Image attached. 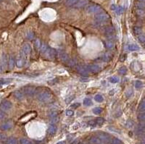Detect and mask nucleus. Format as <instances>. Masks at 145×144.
<instances>
[{
	"label": "nucleus",
	"mask_w": 145,
	"mask_h": 144,
	"mask_svg": "<svg viewBox=\"0 0 145 144\" xmlns=\"http://www.w3.org/2000/svg\"><path fill=\"white\" fill-rule=\"evenodd\" d=\"M37 99L40 102L42 103H48L51 101L53 99V95L52 94L48 91V90H44L40 91L37 94Z\"/></svg>",
	"instance_id": "obj_1"
},
{
	"label": "nucleus",
	"mask_w": 145,
	"mask_h": 144,
	"mask_svg": "<svg viewBox=\"0 0 145 144\" xmlns=\"http://www.w3.org/2000/svg\"><path fill=\"white\" fill-rule=\"evenodd\" d=\"M110 15L106 13V12H100L99 13H97L95 17H94V19L97 22H106L108 20H110Z\"/></svg>",
	"instance_id": "obj_2"
},
{
	"label": "nucleus",
	"mask_w": 145,
	"mask_h": 144,
	"mask_svg": "<svg viewBox=\"0 0 145 144\" xmlns=\"http://www.w3.org/2000/svg\"><path fill=\"white\" fill-rule=\"evenodd\" d=\"M23 94H24V96H33L35 95L36 92V88L34 86H25L22 88Z\"/></svg>",
	"instance_id": "obj_3"
},
{
	"label": "nucleus",
	"mask_w": 145,
	"mask_h": 144,
	"mask_svg": "<svg viewBox=\"0 0 145 144\" xmlns=\"http://www.w3.org/2000/svg\"><path fill=\"white\" fill-rule=\"evenodd\" d=\"M31 45L28 44V43H25L22 46V49H21L20 54H21L23 57V58L25 59V60L26 61L27 58L28 57V56L31 54Z\"/></svg>",
	"instance_id": "obj_4"
},
{
	"label": "nucleus",
	"mask_w": 145,
	"mask_h": 144,
	"mask_svg": "<svg viewBox=\"0 0 145 144\" xmlns=\"http://www.w3.org/2000/svg\"><path fill=\"white\" fill-rule=\"evenodd\" d=\"M87 12L89 13H92V14H95V13H99L100 12L102 11V8L100 5L97 4H93L89 5L87 9H86Z\"/></svg>",
	"instance_id": "obj_5"
},
{
	"label": "nucleus",
	"mask_w": 145,
	"mask_h": 144,
	"mask_svg": "<svg viewBox=\"0 0 145 144\" xmlns=\"http://www.w3.org/2000/svg\"><path fill=\"white\" fill-rule=\"evenodd\" d=\"M97 136L100 139V141L103 144H108L111 141L110 136L106 133H102V132L97 133Z\"/></svg>",
	"instance_id": "obj_6"
},
{
	"label": "nucleus",
	"mask_w": 145,
	"mask_h": 144,
	"mask_svg": "<svg viewBox=\"0 0 145 144\" xmlns=\"http://www.w3.org/2000/svg\"><path fill=\"white\" fill-rule=\"evenodd\" d=\"M49 59H54L57 55V52L54 49H52L50 47L48 46L47 49L46 50V51L44 54Z\"/></svg>",
	"instance_id": "obj_7"
},
{
	"label": "nucleus",
	"mask_w": 145,
	"mask_h": 144,
	"mask_svg": "<svg viewBox=\"0 0 145 144\" xmlns=\"http://www.w3.org/2000/svg\"><path fill=\"white\" fill-rule=\"evenodd\" d=\"M13 125H14V122L12 120H7V121L4 122V123H2L0 125V129L1 130H4V131L9 130L12 128Z\"/></svg>",
	"instance_id": "obj_8"
},
{
	"label": "nucleus",
	"mask_w": 145,
	"mask_h": 144,
	"mask_svg": "<svg viewBox=\"0 0 145 144\" xmlns=\"http://www.w3.org/2000/svg\"><path fill=\"white\" fill-rule=\"evenodd\" d=\"M12 107V103L7 100L1 101L0 104V109L2 111H9V109H11Z\"/></svg>",
	"instance_id": "obj_9"
},
{
	"label": "nucleus",
	"mask_w": 145,
	"mask_h": 144,
	"mask_svg": "<svg viewBox=\"0 0 145 144\" xmlns=\"http://www.w3.org/2000/svg\"><path fill=\"white\" fill-rule=\"evenodd\" d=\"M86 68L89 71V72H92L94 74H97L100 72L101 68L99 65H89L86 66Z\"/></svg>",
	"instance_id": "obj_10"
},
{
	"label": "nucleus",
	"mask_w": 145,
	"mask_h": 144,
	"mask_svg": "<svg viewBox=\"0 0 145 144\" xmlns=\"http://www.w3.org/2000/svg\"><path fill=\"white\" fill-rule=\"evenodd\" d=\"M76 70L78 71V72L84 76H87L89 75V71L86 68V67L85 66H82V65H77L76 66Z\"/></svg>",
	"instance_id": "obj_11"
},
{
	"label": "nucleus",
	"mask_w": 145,
	"mask_h": 144,
	"mask_svg": "<svg viewBox=\"0 0 145 144\" xmlns=\"http://www.w3.org/2000/svg\"><path fill=\"white\" fill-rule=\"evenodd\" d=\"M103 33L109 36H112L113 35V33H115V28L113 26V25H107V26H105L103 29Z\"/></svg>",
	"instance_id": "obj_12"
},
{
	"label": "nucleus",
	"mask_w": 145,
	"mask_h": 144,
	"mask_svg": "<svg viewBox=\"0 0 145 144\" xmlns=\"http://www.w3.org/2000/svg\"><path fill=\"white\" fill-rule=\"evenodd\" d=\"M25 59L23 58V57L21 54H20V55L18 56L17 60L15 61L16 65H17V67H19V68L23 67V65H25Z\"/></svg>",
	"instance_id": "obj_13"
},
{
	"label": "nucleus",
	"mask_w": 145,
	"mask_h": 144,
	"mask_svg": "<svg viewBox=\"0 0 145 144\" xmlns=\"http://www.w3.org/2000/svg\"><path fill=\"white\" fill-rule=\"evenodd\" d=\"M89 3V0H78V1L74 5L76 8H83L86 7Z\"/></svg>",
	"instance_id": "obj_14"
},
{
	"label": "nucleus",
	"mask_w": 145,
	"mask_h": 144,
	"mask_svg": "<svg viewBox=\"0 0 145 144\" xmlns=\"http://www.w3.org/2000/svg\"><path fill=\"white\" fill-rule=\"evenodd\" d=\"M59 57H60V59L63 62H68L69 60H70L68 55L65 52H64V51H60V54H59Z\"/></svg>",
	"instance_id": "obj_15"
},
{
	"label": "nucleus",
	"mask_w": 145,
	"mask_h": 144,
	"mask_svg": "<svg viewBox=\"0 0 145 144\" xmlns=\"http://www.w3.org/2000/svg\"><path fill=\"white\" fill-rule=\"evenodd\" d=\"M57 130V126L54 125V124H52V125H50L49 126V128H48V133L50 135V136H53L56 133Z\"/></svg>",
	"instance_id": "obj_16"
},
{
	"label": "nucleus",
	"mask_w": 145,
	"mask_h": 144,
	"mask_svg": "<svg viewBox=\"0 0 145 144\" xmlns=\"http://www.w3.org/2000/svg\"><path fill=\"white\" fill-rule=\"evenodd\" d=\"M14 97L17 99V100H22L24 98V94H23V92L20 90H17L15 91L13 94Z\"/></svg>",
	"instance_id": "obj_17"
},
{
	"label": "nucleus",
	"mask_w": 145,
	"mask_h": 144,
	"mask_svg": "<svg viewBox=\"0 0 145 144\" xmlns=\"http://www.w3.org/2000/svg\"><path fill=\"white\" fill-rule=\"evenodd\" d=\"M89 143L91 144H103L97 136H92L89 138Z\"/></svg>",
	"instance_id": "obj_18"
},
{
	"label": "nucleus",
	"mask_w": 145,
	"mask_h": 144,
	"mask_svg": "<svg viewBox=\"0 0 145 144\" xmlns=\"http://www.w3.org/2000/svg\"><path fill=\"white\" fill-rule=\"evenodd\" d=\"M111 54L110 53H105L101 57H100V59L102 61V62H109L110 59H111Z\"/></svg>",
	"instance_id": "obj_19"
},
{
	"label": "nucleus",
	"mask_w": 145,
	"mask_h": 144,
	"mask_svg": "<svg viewBox=\"0 0 145 144\" xmlns=\"http://www.w3.org/2000/svg\"><path fill=\"white\" fill-rule=\"evenodd\" d=\"M5 144H18L17 140L14 138V137H10L7 138V140L5 141Z\"/></svg>",
	"instance_id": "obj_20"
},
{
	"label": "nucleus",
	"mask_w": 145,
	"mask_h": 144,
	"mask_svg": "<svg viewBox=\"0 0 145 144\" xmlns=\"http://www.w3.org/2000/svg\"><path fill=\"white\" fill-rule=\"evenodd\" d=\"M105 46L107 48V49H111L114 47L115 44H114V42L111 40H108V41H105Z\"/></svg>",
	"instance_id": "obj_21"
},
{
	"label": "nucleus",
	"mask_w": 145,
	"mask_h": 144,
	"mask_svg": "<svg viewBox=\"0 0 145 144\" xmlns=\"http://www.w3.org/2000/svg\"><path fill=\"white\" fill-rule=\"evenodd\" d=\"M8 63H9V69H13L14 67H15V60L14 57H12V56L9 57Z\"/></svg>",
	"instance_id": "obj_22"
},
{
	"label": "nucleus",
	"mask_w": 145,
	"mask_h": 144,
	"mask_svg": "<svg viewBox=\"0 0 145 144\" xmlns=\"http://www.w3.org/2000/svg\"><path fill=\"white\" fill-rule=\"evenodd\" d=\"M78 1V0H65V4L67 7H73Z\"/></svg>",
	"instance_id": "obj_23"
},
{
	"label": "nucleus",
	"mask_w": 145,
	"mask_h": 144,
	"mask_svg": "<svg viewBox=\"0 0 145 144\" xmlns=\"http://www.w3.org/2000/svg\"><path fill=\"white\" fill-rule=\"evenodd\" d=\"M47 48H48V46L46 45V43H44V42H41V46H40V48H39L40 52H41V54H44V52L46 51V50L47 49Z\"/></svg>",
	"instance_id": "obj_24"
},
{
	"label": "nucleus",
	"mask_w": 145,
	"mask_h": 144,
	"mask_svg": "<svg viewBox=\"0 0 145 144\" xmlns=\"http://www.w3.org/2000/svg\"><path fill=\"white\" fill-rule=\"evenodd\" d=\"M128 49H129L130 51H138V50H139V49H140V47H139L138 45H137V44H130V45H129Z\"/></svg>",
	"instance_id": "obj_25"
},
{
	"label": "nucleus",
	"mask_w": 145,
	"mask_h": 144,
	"mask_svg": "<svg viewBox=\"0 0 145 144\" xmlns=\"http://www.w3.org/2000/svg\"><path fill=\"white\" fill-rule=\"evenodd\" d=\"M58 115V112L57 110H52L49 112L48 114V116L50 119H53V118H55L57 117Z\"/></svg>",
	"instance_id": "obj_26"
},
{
	"label": "nucleus",
	"mask_w": 145,
	"mask_h": 144,
	"mask_svg": "<svg viewBox=\"0 0 145 144\" xmlns=\"http://www.w3.org/2000/svg\"><path fill=\"white\" fill-rule=\"evenodd\" d=\"M134 33L136 35H137V36H139V35L142 34V28L137 27V26L134 27Z\"/></svg>",
	"instance_id": "obj_27"
},
{
	"label": "nucleus",
	"mask_w": 145,
	"mask_h": 144,
	"mask_svg": "<svg viewBox=\"0 0 145 144\" xmlns=\"http://www.w3.org/2000/svg\"><path fill=\"white\" fill-rule=\"evenodd\" d=\"M95 122H96V124H97V125L101 126V125H102L104 124V122H105V119L102 118V117H98V118H97V119L95 120Z\"/></svg>",
	"instance_id": "obj_28"
},
{
	"label": "nucleus",
	"mask_w": 145,
	"mask_h": 144,
	"mask_svg": "<svg viewBox=\"0 0 145 144\" xmlns=\"http://www.w3.org/2000/svg\"><path fill=\"white\" fill-rule=\"evenodd\" d=\"M136 7L137 9H145V2L143 1H137L136 3Z\"/></svg>",
	"instance_id": "obj_29"
},
{
	"label": "nucleus",
	"mask_w": 145,
	"mask_h": 144,
	"mask_svg": "<svg viewBox=\"0 0 145 144\" xmlns=\"http://www.w3.org/2000/svg\"><path fill=\"white\" fill-rule=\"evenodd\" d=\"M12 81L11 79H1L0 80V88H1L4 84L9 83Z\"/></svg>",
	"instance_id": "obj_30"
},
{
	"label": "nucleus",
	"mask_w": 145,
	"mask_h": 144,
	"mask_svg": "<svg viewBox=\"0 0 145 144\" xmlns=\"http://www.w3.org/2000/svg\"><path fill=\"white\" fill-rule=\"evenodd\" d=\"M139 109L140 111V112H145V99L142 100V101L140 103L139 107Z\"/></svg>",
	"instance_id": "obj_31"
},
{
	"label": "nucleus",
	"mask_w": 145,
	"mask_h": 144,
	"mask_svg": "<svg viewBox=\"0 0 145 144\" xmlns=\"http://www.w3.org/2000/svg\"><path fill=\"white\" fill-rule=\"evenodd\" d=\"M84 104L85 106L89 107V106H91V105L92 104V100H91L89 98H86V99H84Z\"/></svg>",
	"instance_id": "obj_32"
},
{
	"label": "nucleus",
	"mask_w": 145,
	"mask_h": 144,
	"mask_svg": "<svg viewBox=\"0 0 145 144\" xmlns=\"http://www.w3.org/2000/svg\"><path fill=\"white\" fill-rule=\"evenodd\" d=\"M41 41H40V39L38 38H36L34 41V46H35V48L36 49H39L40 48V46H41Z\"/></svg>",
	"instance_id": "obj_33"
},
{
	"label": "nucleus",
	"mask_w": 145,
	"mask_h": 144,
	"mask_svg": "<svg viewBox=\"0 0 145 144\" xmlns=\"http://www.w3.org/2000/svg\"><path fill=\"white\" fill-rule=\"evenodd\" d=\"M94 100L96 101H97V102H102L103 101V100H104V99H103V97H102V95H99V94H97V95H96L95 96H94Z\"/></svg>",
	"instance_id": "obj_34"
},
{
	"label": "nucleus",
	"mask_w": 145,
	"mask_h": 144,
	"mask_svg": "<svg viewBox=\"0 0 145 144\" xmlns=\"http://www.w3.org/2000/svg\"><path fill=\"white\" fill-rule=\"evenodd\" d=\"M118 72L121 75H126L127 72V68L126 67H120V69L118 70Z\"/></svg>",
	"instance_id": "obj_35"
},
{
	"label": "nucleus",
	"mask_w": 145,
	"mask_h": 144,
	"mask_svg": "<svg viewBox=\"0 0 145 144\" xmlns=\"http://www.w3.org/2000/svg\"><path fill=\"white\" fill-rule=\"evenodd\" d=\"M138 120L140 122H144L145 120V112H140L138 115Z\"/></svg>",
	"instance_id": "obj_36"
},
{
	"label": "nucleus",
	"mask_w": 145,
	"mask_h": 144,
	"mask_svg": "<svg viewBox=\"0 0 145 144\" xmlns=\"http://www.w3.org/2000/svg\"><path fill=\"white\" fill-rule=\"evenodd\" d=\"M93 112L95 115H99L102 112V109L100 108V107H96L93 109Z\"/></svg>",
	"instance_id": "obj_37"
},
{
	"label": "nucleus",
	"mask_w": 145,
	"mask_h": 144,
	"mask_svg": "<svg viewBox=\"0 0 145 144\" xmlns=\"http://www.w3.org/2000/svg\"><path fill=\"white\" fill-rule=\"evenodd\" d=\"M110 80V82H111L112 83H117L119 82L118 78V77H115V76L110 78V80Z\"/></svg>",
	"instance_id": "obj_38"
},
{
	"label": "nucleus",
	"mask_w": 145,
	"mask_h": 144,
	"mask_svg": "<svg viewBox=\"0 0 145 144\" xmlns=\"http://www.w3.org/2000/svg\"><path fill=\"white\" fill-rule=\"evenodd\" d=\"M110 144H123L122 141L119 140L118 138H113L112 141H110Z\"/></svg>",
	"instance_id": "obj_39"
},
{
	"label": "nucleus",
	"mask_w": 145,
	"mask_h": 144,
	"mask_svg": "<svg viewBox=\"0 0 145 144\" xmlns=\"http://www.w3.org/2000/svg\"><path fill=\"white\" fill-rule=\"evenodd\" d=\"M20 144H31V142L29 140H28V139H26V138H21V139L20 140Z\"/></svg>",
	"instance_id": "obj_40"
},
{
	"label": "nucleus",
	"mask_w": 145,
	"mask_h": 144,
	"mask_svg": "<svg viewBox=\"0 0 145 144\" xmlns=\"http://www.w3.org/2000/svg\"><path fill=\"white\" fill-rule=\"evenodd\" d=\"M142 83L140 80H137L135 82V87H136V88L139 89V88H142Z\"/></svg>",
	"instance_id": "obj_41"
},
{
	"label": "nucleus",
	"mask_w": 145,
	"mask_h": 144,
	"mask_svg": "<svg viewBox=\"0 0 145 144\" xmlns=\"http://www.w3.org/2000/svg\"><path fill=\"white\" fill-rule=\"evenodd\" d=\"M138 131L139 133L141 134V133H144L145 132V125H139V127H138Z\"/></svg>",
	"instance_id": "obj_42"
},
{
	"label": "nucleus",
	"mask_w": 145,
	"mask_h": 144,
	"mask_svg": "<svg viewBox=\"0 0 145 144\" xmlns=\"http://www.w3.org/2000/svg\"><path fill=\"white\" fill-rule=\"evenodd\" d=\"M138 39H139V42H140V43H145V37L143 34H141V35L138 36Z\"/></svg>",
	"instance_id": "obj_43"
},
{
	"label": "nucleus",
	"mask_w": 145,
	"mask_h": 144,
	"mask_svg": "<svg viewBox=\"0 0 145 144\" xmlns=\"http://www.w3.org/2000/svg\"><path fill=\"white\" fill-rule=\"evenodd\" d=\"M115 11H116V13L117 14H121L122 12H123V8L122 7H116V9H115Z\"/></svg>",
	"instance_id": "obj_44"
},
{
	"label": "nucleus",
	"mask_w": 145,
	"mask_h": 144,
	"mask_svg": "<svg viewBox=\"0 0 145 144\" xmlns=\"http://www.w3.org/2000/svg\"><path fill=\"white\" fill-rule=\"evenodd\" d=\"M137 14L139 15V16H144V14H145V11H144V9H137Z\"/></svg>",
	"instance_id": "obj_45"
},
{
	"label": "nucleus",
	"mask_w": 145,
	"mask_h": 144,
	"mask_svg": "<svg viewBox=\"0 0 145 144\" xmlns=\"http://www.w3.org/2000/svg\"><path fill=\"white\" fill-rule=\"evenodd\" d=\"M5 117H6V115H5V113L4 112V111H2V110L0 109V121H1V120H3L5 118Z\"/></svg>",
	"instance_id": "obj_46"
},
{
	"label": "nucleus",
	"mask_w": 145,
	"mask_h": 144,
	"mask_svg": "<svg viewBox=\"0 0 145 144\" xmlns=\"http://www.w3.org/2000/svg\"><path fill=\"white\" fill-rule=\"evenodd\" d=\"M74 96H69V97H68L66 99H65V101H66V103L67 104H68V103H70V102H71L73 99H74Z\"/></svg>",
	"instance_id": "obj_47"
},
{
	"label": "nucleus",
	"mask_w": 145,
	"mask_h": 144,
	"mask_svg": "<svg viewBox=\"0 0 145 144\" xmlns=\"http://www.w3.org/2000/svg\"><path fill=\"white\" fill-rule=\"evenodd\" d=\"M88 125H89V126L92 127V128L97 126V124H96V122H95V120H91V121H89V122H88Z\"/></svg>",
	"instance_id": "obj_48"
},
{
	"label": "nucleus",
	"mask_w": 145,
	"mask_h": 144,
	"mask_svg": "<svg viewBox=\"0 0 145 144\" xmlns=\"http://www.w3.org/2000/svg\"><path fill=\"white\" fill-rule=\"evenodd\" d=\"M132 94H133V91H132V89L128 90V91H126V96L128 98H129V97H131Z\"/></svg>",
	"instance_id": "obj_49"
},
{
	"label": "nucleus",
	"mask_w": 145,
	"mask_h": 144,
	"mask_svg": "<svg viewBox=\"0 0 145 144\" xmlns=\"http://www.w3.org/2000/svg\"><path fill=\"white\" fill-rule=\"evenodd\" d=\"M73 115H74V112H73V110H70V109L67 110V112H66V115H67V116L71 117V116H73Z\"/></svg>",
	"instance_id": "obj_50"
},
{
	"label": "nucleus",
	"mask_w": 145,
	"mask_h": 144,
	"mask_svg": "<svg viewBox=\"0 0 145 144\" xmlns=\"http://www.w3.org/2000/svg\"><path fill=\"white\" fill-rule=\"evenodd\" d=\"M33 37H34L33 33H32V32H28V33H27V38H28V39H32V38H33Z\"/></svg>",
	"instance_id": "obj_51"
},
{
	"label": "nucleus",
	"mask_w": 145,
	"mask_h": 144,
	"mask_svg": "<svg viewBox=\"0 0 145 144\" xmlns=\"http://www.w3.org/2000/svg\"><path fill=\"white\" fill-rule=\"evenodd\" d=\"M7 140V137L5 135L0 133V141H5Z\"/></svg>",
	"instance_id": "obj_52"
},
{
	"label": "nucleus",
	"mask_w": 145,
	"mask_h": 144,
	"mask_svg": "<svg viewBox=\"0 0 145 144\" xmlns=\"http://www.w3.org/2000/svg\"><path fill=\"white\" fill-rule=\"evenodd\" d=\"M80 105H81V104H80L79 103H76V104H72V105L70 106V107H71V108H73V109H76V108L79 107Z\"/></svg>",
	"instance_id": "obj_53"
},
{
	"label": "nucleus",
	"mask_w": 145,
	"mask_h": 144,
	"mask_svg": "<svg viewBox=\"0 0 145 144\" xmlns=\"http://www.w3.org/2000/svg\"><path fill=\"white\" fill-rule=\"evenodd\" d=\"M126 58V56L125 54H123V55H121V56L119 60H120L121 62H123V61H125Z\"/></svg>",
	"instance_id": "obj_54"
},
{
	"label": "nucleus",
	"mask_w": 145,
	"mask_h": 144,
	"mask_svg": "<svg viewBox=\"0 0 145 144\" xmlns=\"http://www.w3.org/2000/svg\"><path fill=\"white\" fill-rule=\"evenodd\" d=\"M127 125H128L129 128H131V127L133 126V122H132L131 121H129V122H127Z\"/></svg>",
	"instance_id": "obj_55"
},
{
	"label": "nucleus",
	"mask_w": 145,
	"mask_h": 144,
	"mask_svg": "<svg viewBox=\"0 0 145 144\" xmlns=\"http://www.w3.org/2000/svg\"><path fill=\"white\" fill-rule=\"evenodd\" d=\"M71 144H81V141L79 140H76L75 141H73Z\"/></svg>",
	"instance_id": "obj_56"
},
{
	"label": "nucleus",
	"mask_w": 145,
	"mask_h": 144,
	"mask_svg": "<svg viewBox=\"0 0 145 144\" xmlns=\"http://www.w3.org/2000/svg\"><path fill=\"white\" fill-rule=\"evenodd\" d=\"M116 7H115V5H114V4H113V5H112V6H111V8H112V9H113V10H115V9H116Z\"/></svg>",
	"instance_id": "obj_57"
},
{
	"label": "nucleus",
	"mask_w": 145,
	"mask_h": 144,
	"mask_svg": "<svg viewBox=\"0 0 145 144\" xmlns=\"http://www.w3.org/2000/svg\"><path fill=\"white\" fill-rule=\"evenodd\" d=\"M57 144H65V142H64V141H60V142H58Z\"/></svg>",
	"instance_id": "obj_58"
},
{
	"label": "nucleus",
	"mask_w": 145,
	"mask_h": 144,
	"mask_svg": "<svg viewBox=\"0 0 145 144\" xmlns=\"http://www.w3.org/2000/svg\"><path fill=\"white\" fill-rule=\"evenodd\" d=\"M139 1H143V2H145V0H138Z\"/></svg>",
	"instance_id": "obj_59"
},
{
	"label": "nucleus",
	"mask_w": 145,
	"mask_h": 144,
	"mask_svg": "<svg viewBox=\"0 0 145 144\" xmlns=\"http://www.w3.org/2000/svg\"><path fill=\"white\" fill-rule=\"evenodd\" d=\"M2 1V0H0V1Z\"/></svg>",
	"instance_id": "obj_60"
}]
</instances>
